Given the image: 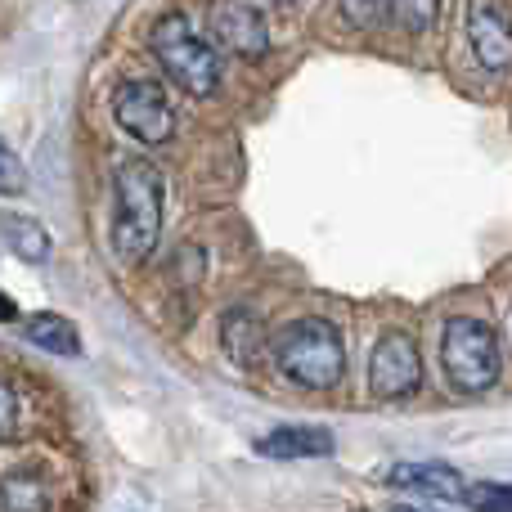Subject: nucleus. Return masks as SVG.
<instances>
[{"mask_svg":"<svg viewBox=\"0 0 512 512\" xmlns=\"http://www.w3.org/2000/svg\"><path fill=\"white\" fill-rule=\"evenodd\" d=\"M113 252L122 265H140L144 256L153 252L162 230V198H167V185H162L158 167L144 158H126L117 162L113 171Z\"/></svg>","mask_w":512,"mask_h":512,"instance_id":"nucleus-1","label":"nucleus"},{"mask_svg":"<svg viewBox=\"0 0 512 512\" xmlns=\"http://www.w3.org/2000/svg\"><path fill=\"white\" fill-rule=\"evenodd\" d=\"M270 355H274L283 378L297 382V387H310V391H328L346 369L337 328L328 324V319H315V315L292 319L288 328H279Z\"/></svg>","mask_w":512,"mask_h":512,"instance_id":"nucleus-2","label":"nucleus"},{"mask_svg":"<svg viewBox=\"0 0 512 512\" xmlns=\"http://www.w3.org/2000/svg\"><path fill=\"white\" fill-rule=\"evenodd\" d=\"M441 364L445 378L459 391L477 396V391H490L499 382V337L486 319L472 315H454L445 319L441 333Z\"/></svg>","mask_w":512,"mask_h":512,"instance_id":"nucleus-3","label":"nucleus"},{"mask_svg":"<svg viewBox=\"0 0 512 512\" xmlns=\"http://www.w3.org/2000/svg\"><path fill=\"white\" fill-rule=\"evenodd\" d=\"M153 50H158L162 72H167L185 95H212V90L221 86V59H216L212 45L189 27V18H180V14L162 18V23L153 27Z\"/></svg>","mask_w":512,"mask_h":512,"instance_id":"nucleus-4","label":"nucleus"},{"mask_svg":"<svg viewBox=\"0 0 512 512\" xmlns=\"http://www.w3.org/2000/svg\"><path fill=\"white\" fill-rule=\"evenodd\" d=\"M113 113H117V122H122V131H131L135 140H144V144H167L171 131H176V108L167 104L162 86L149 77L122 81L113 95Z\"/></svg>","mask_w":512,"mask_h":512,"instance_id":"nucleus-5","label":"nucleus"},{"mask_svg":"<svg viewBox=\"0 0 512 512\" xmlns=\"http://www.w3.org/2000/svg\"><path fill=\"white\" fill-rule=\"evenodd\" d=\"M418 382H423V364H418L414 337L387 333L378 346H373V360H369V387H373V396H382V400L414 396Z\"/></svg>","mask_w":512,"mask_h":512,"instance_id":"nucleus-6","label":"nucleus"},{"mask_svg":"<svg viewBox=\"0 0 512 512\" xmlns=\"http://www.w3.org/2000/svg\"><path fill=\"white\" fill-rule=\"evenodd\" d=\"M212 36L239 59H261L270 50V27L252 0H212Z\"/></svg>","mask_w":512,"mask_h":512,"instance_id":"nucleus-7","label":"nucleus"},{"mask_svg":"<svg viewBox=\"0 0 512 512\" xmlns=\"http://www.w3.org/2000/svg\"><path fill=\"white\" fill-rule=\"evenodd\" d=\"M468 41L490 72L508 68L512 36H508V9L499 0H468Z\"/></svg>","mask_w":512,"mask_h":512,"instance_id":"nucleus-8","label":"nucleus"},{"mask_svg":"<svg viewBox=\"0 0 512 512\" xmlns=\"http://www.w3.org/2000/svg\"><path fill=\"white\" fill-rule=\"evenodd\" d=\"M256 454H265V459H324V454H333V436L324 432V427H274L270 436H261L256 441Z\"/></svg>","mask_w":512,"mask_h":512,"instance_id":"nucleus-9","label":"nucleus"},{"mask_svg":"<svg viewBox=\"0 0 512 512\" xmlns=\"http://www.w3.org/2000/svg\"><path fill=\"white\" fill-rule=\"evenodd\" d=\"M391 486L400 490H418V495H432V499H463V477L445 463H396L387 472Z\"/></svg>","mask_w":512,"mask_h":512,"instance_id":"nucleus-10","label":"nucleus"},{"mask_svg":"<svg viewBox=\"0 0 512 512\" xmlns=\"http://www.w3.org/2000/svg\"><path fill=\"white\" fill-rule=\"evenodd\" d=\"M0 512H50V486L41 472L23 468L0 477Z\"/></svg>","mask_w":512,"mask_h":512,"instance_id":"nucleus-11","label":"nucleus"},{"mask_svg":"<svg viewBox=\"0 0 512 512\" xmlns=\"http://www.w3.org/2000/svg\"><path fill=\"white\" fill-rule=\"evenodd\" d=\"M27 342L32 346H41V351H50V355H81V337H77V328L68 324L63 315H32L27 319Z\"/></svg>","mask_w":512,"mask_h":512,"instance_id":"nucleus-12","label":"nucleus"},{"mask_svg":"<svg viewBox=\"0 0 512 512\" xmlns=\"http://www.w3.org/2000/svg\"><path fill=\"white\" fill-rule=\"evenodd\" d=\"M0 234H5V243L23 256V261H45V256H50V234H45V225L27 221V216H0Z\"/></svg>","mask_w":512,"mask_h":512,"instance_id":"nucleus-13","label":"nucleus"},{"mask_svg":"<svg viewBox=\"0 0 512 512\" xmlns=\"http://www.w3.org/2000/svg\"><path fill=\"white\" fill-rule=\"evenodd\" d=\"M436 9H441V0H387V18H396L409 32H427L436 23Z\"/></svg>","mask_w":512,"mask_h":512,"instance_id":"nucleus-14","label":"nucleus"},{"mask_svg":"<svg viewBox=\"0 0 512 512\" xmlns=\"http://www.w3.org/2000/svg\"><path fill=\"white\" fill-rule=\"evenodd\" d=\"M463 499H468L477 512H512L508 508V486L504 481H481V486H463Z\"/></svg>","mask_w":512,"mask_h":512,"instance_id":"nucleus-15","label":"nucleus"},{"mask_svg":"<svg viewBox=\"0 0 512 512\" xmlns=\"http://www.w3.org/2000/svg\"><path fill=\"white\" fill-rule=\"evenodd\" d=\"M23 189H27L23 162L14 158V149H9V144H0V194L14 198V194H23Z\"/></svg>","mask_w":512,"mask_h":512,"instance_id":"nucleus-16","label":"nucleus"},{"mask_svg":"<svg viewBox=\"0 0 512 512\" xmlns=\"http://www.w3.org/2000/svg\"><path fill=\"white\" fill-rule=\"evenodd\" d=\"M342 14L355 27H378L387 18V0H342Z\"/></svg>","mask_w":512,"mask_h":512,"instance_id":"nucleus-17","label":"nucleus"},{"mask_svg":"<svg viewBox=\"0 0 512 512\" xmlns=\"http://www.w3.org/2000/svg\"><path fill=\"white\" fill-rule=\"evenodd\" d=\"M14 432H18V396L9 382H0V441H9Z\"/></svg>","mask_w":512,"mask_h":512,"instance_id":"nucleus-18","label":"nucleus"},{"mask_svg":"<svg viewBox=\"0 0 512 512\" xmlns=\"http://www.w3.org/2000/svg\"><path fill=\"white\" fill-rule=\"evenodd\" d=\"M274 5H279V9H292V5H301V0H274Z\"/></svg>","mask_w":512,"mask_h":512,"instance_id":"nucleus-19","label":"nucleus"},{"mask_svg":"<svg viewBox=\"0 0 512 512\" xmlns=\"http://www.w3.org/2000/svg\"><path fill=\"white\" fill-rule=\"evenodd\" d=\"M396 512H427V508H409V504H400Z\"/></svg>","mask_w":512,"mask_h":512,"instance_id":"nucleus-20","label":"nucleus"}]
</instances>
